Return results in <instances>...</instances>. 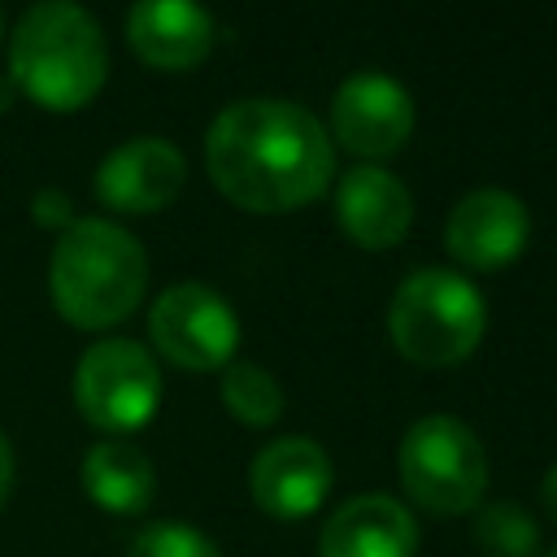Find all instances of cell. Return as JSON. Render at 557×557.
<instances>
[{"mask_svg":"<svg viewBox=\"0 0 557 557\" xmlns=\"http://www.w3.org/2000/svg\"><path fill=\"white\" fill-rule=\"evenodd\" d=\"M205 165L218 191L239 209L287 213L326 191L335 174V144L305 104L248 96L209 122Z\"/></svg>","mask_w":557,"mask_h":557,"instance_id":"1","label":"cell"},{"mask_svg":"<svg viewBox=\"0 0 557 557\" xmlns=\"http://www.w3.org/2000/svg\"><path fill=\"white\" fill-rule=\"evenodd\" d=\"M148 287V257L139 239L109 218H74L48 261V292L65 322L104 331L135 313Z\"/></svg>","mask_w":557,"mask_h":557,"instance_id":"2","label":"cell"},{"mask_svg":"<svg viewBox=\"0 0 557 557\" xmlns=\"http://www.w3.org/2000/svg\"><path fill=\"white\" fill-rule=\"evenodd\" d=\"M109 74L100 22L70 0L30 4L9 39V83L52 113L83 109Z\"/></svg>","mask_w":557,"mask_h":557,"instance_id":"3","label":"cell"},{"mask_svg":"<svg viewBox=\"0 0 557 557\" xmlns=\"http://www.w3.org/2000/svg\"><path fill=\"white\" fill-rule=\"evenodd\" d=\"M387 331L400 357L418 366H457L487 331V300L461 270L422 265L400 278L387 309Z\"/></svg>","mask_w":557,"mask_h":557,"instance_id":"4","label":"cell"},{"mask_svg":"<svg viewBox=\"0 0 557 557\" xmlns=\"http://www.w3.org/2000/svg\"><path fill=\"white\" fill-rule=\"evenodd\" d=\"M396 466L409 500L426 513H470L487 487V453L453 413L418 418L400 440Z\"/></svg>","mask_w":557,"mask_h":557,"instance_id":"5","label":"cell"},{"mask_svg":"<svg viewBox=\"0 0 557 557\" xmlns=\"http://www.w3.org/2000/svg\"><path fill=\"white\" fill-rule=\"evenodd\" d=\"M74 405L100 431H139L161 405L157 357L135 339H100L74 366Z\"/></svg>","mask_w":557,"mask_h":557,"instance_id":"6","label":"cell"},{"mask_svg":"<svg viewBox=\"0 0 557 557\" xmlns=\"http://www.w3.org/2000/svg\"><path fill=\"white\" fill-rule=\"evenodd\" d=\"M148 335L161 357H170L183 370H218L235 357L239 344V318L226 305L222 292L209 283L183 278L170 283L152 309H148Z\"/></svg>","mask_w":557,"mask_h":557,"instance_id":"7","label":"cell"},{"mask_svg":"<svg viewBox=\"0 0 557 557\" xmlns=\"http://www.w3.org/2000/svg\"><path fill=\"white\" fill-rule=\"evenodd\" d=\"M331 131L357 157H392L413 135V96L383 70H357L331 96Z\"/></svg>","mask_w":557,"mask_h":557,"instance_id":"8","label":"cell"},{"mask_svg":"<svg viewBox=\"0 0 557 557\" xmlns=\"http://www.w3.org/2000/svg\"><path fill=\"white\" fill-rule=\"evenodd\" d=\"M331 479H335L331 457L309 435H278L248 466L252 500L278 522H296V518L313 513L326 500Z\"/></svg>","mask_w":557,"mask_h":557,"instance_id":"9","label":"cell"},{"mask_svg":"<svg viewBox=\"0 0 557 557\" xmlns=\"http://www.w3.org/2000/svg\"><path fill=\"white\" fill-rule=\"evenodd\" d=\"M527 235H531V213L505 187L466 191L444 222V248L470 270H496L513 261L527 248Z\"/></svg>","mask_w":557,"mask_h":557,"instance_id":"10","label":"cell"},{"mask_svg":"<svg viewBox=\"0 0 557 557\" xmlns=\"http://www.w3.org/2000/svg\"><path fill=\"white\" fill-rule=\"evenodd\" d=\"M187 178L183 152L161 135H135L96 165V196L122 213L165 209Z\"/></svg>","mask_w":557,"mask_h":557,"instance_id":"11","label":"cell"},{"mask_svg":"<svg viewBox=\"0 0 557 557\" xmlns=\"http://www.w3.org/2000/svg\"><path fill=\"white\" fill-rule=\"evenodd\" d=\"M418 522L387 492L348 496L318 535V557H413Z\"/></svg>","mask_w":557,"mask_h":557,"instance_id":"12","label":"cell"},{"mask_svg":"<svg viewBox=\"0 0 557 557\" xmlns=\"http://www.w3.org/2000/svg\"><path fill=\"white\" fill-rule=\"evenodd\" d=\"M335 218L344 235L361 248H392L413 222L409 187L383 165H352L335 187Z\"/></svg>","mask_w":557,"mask_h":557,"instance_id":"13","label":"cell"},{"mask_svg":"<svg viewBox=\"0 0 557 557\" xmlns=\"http://www.w3.org/2000/svg\"><path fill=\"white\" fill-rule=\"evenodd\" d=\"M213 17L187 0H139L126 13L131 48L157 70H191L213 48Z\"/></svg>","mask_w":557,"mask_h":557,"instance_id":"14","label":"cell"},{"mask_svg":"<svg viewBox=\"0 0 557 557\" xmlns=\"http://www.w3.org/2000/svg\"><path fill=\"white\" fill-rule=\"evenodd\" d=\"M152 487H157V474H152V461L122 444V440H104L96 448H87L83 457V492L109 509V513H139L148 500H152Z\"/></svg>","mask_w":557,"mask_h":557,"instance_id":"15","label":"cell"},{"mask_svg":"<svg viewBox=\"0 0 557 557\" xmlns=\"http://www.w3.org/2000/svg\"><path fill=\"white\" fill-rule=\"evenodd\" d=\"M222 405L248 422V426H270L278 413H283V387L278 379L257 366V361H226L222 370Z\"/></svg>","mask_w":557,"mask_h":557,"instance_id":"16","label":"cell"},{"mask_svg":"<svg viewBox=\"0 0 557 557\" xmlns=\"http://www.w3.org/2000/svg\"><path fill=\"white\" fill-rule=\"evenodd\" d=\"M470 531L483 557H540V522L513 500L483 505Z\"/></svg>","mask_w":557,"mask_h":557,"instance_id":"17","label":"cell"},{"mask_svg":"<svg viewBox=\"0 0 557 557\" xmlns=\"http://www.w3.org/2000/svg\"><path fill=\"white\" fill-rule=\"evenodd\" d=\"M126 557H222V553H218V544H213L205 531H196L191 522L161 518V522H148V527L131 540Z\"/></svg>","mask_w":557,"mask_h":557,"instance_id":"18","label":"cell"},{"mask_svg":"<svg viewBox=\"0 0 557 557\" xmlns=\"http://www.w3.org/2000/svg\"><path fill=\"white\" fill-rule=\"evenodd\" d=\"M9 487H13V448H9V440L0 435V505H4Z\"/></svg>","mask_w":557,"mask_h":557,"instance_id":"19","label":"cell"},{"mask_svg":"<svg viewBox=\"0 0 557 557\" xmlns=\"http://www.w3.org/2000/svg\"><path fill=\"white\" fill-rule=\"evenodd\" d=\"M540 496H544V509L557 518V466L544 470V483H540Z\"/></svg>","mask_w":557,"mask_h":557,"instance_id":"20","label":"cell"},{"mask_svg":"<svg viewBox=\"0 0 557 557\" xmlns=\"http://www.w3.org/2000/svg\"><path fill=\"white\" fill-rule=\"evenodd\" d=\"M544 557H557V548H548V553H544Z\"/></svg>","mask_w":557,"mask_h":557,"instance_id":"21","label":"cell"},{"mask_svg":"<svg viewBox=\"0 0 557 557\" xmlns=\"http://www.w3.org/2000/svg\"><path fill=\"white\" fill-rule=\"evenodd\" d=\"M0 26H4V13H0Z\"/></svg>","mask_w":557,"mask_h":557,"instance_id":"22","label":"cell"}]
</instances>
